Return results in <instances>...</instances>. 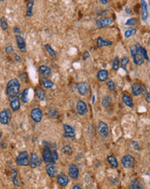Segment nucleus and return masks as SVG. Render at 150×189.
Instances as JSON below:
<instances>
[{
    "label": "nucleus",
    "instance_id": "nucleus-11",
    "mask_svg": "<svg viewBox=\"0 0 150 189\" xmlns=\"http://www.w3.org/2000/svg\"><path fill=\"white\" fill-rule=\"evenodd\" d=\"M113 23V20L111 18H99L96 21V25L97 28H106Z\"/></svg>",
    "mask_w": 150,
    "mask_h": 189
},
{
    "label": "nucleus",
    "instance_id": "nucleus-22",
    "mask_svg": "<svg viewBox=\"0 0 150 189\" xmlns=\"http://www.w3.org/2000/svg\"><path fill=\"white\" fill-rule=\"evenodd\" d=\"M109 77V72L106 70H100L97 74V78L99 82H105Z\"/></svg>",
    "mask_w": 150,
    "mask_h": 189
},
{
    "label": "nucleus",
    "instance_id": "nucleus-55",
    "mask_svg": "<svg viewBox=\"0 0 150 189\" xmlns=\"http://www.w3.org/2000/svg\"><path fill=\"white\" fill-rule=\"evenodd\" d=\"M149 115H150V113H149Z\"/></svg>",
    "mask_w": 150,
    "mask_h": 189
},
{
    "label": "nucleus",
    "instance_id": "nucleus-49",
    "mask_svg": "<svg viewBox=\"0 0 150 189\" xmlns=\"http://www.w3.org/2000/svg\"><path fill=\"white\" fill-rule=\"evenodd\" d=\"M132 145H134V147H135V150H139V145H138V144L136 143V142L133 141V142H132Z\"/></svg>",
    "mask_w": 150,
    "mask_h": 189
},
{
    "label": "nucleus",
    "instance_id": "nucleus-6",
    "mask_svg": "<svg viewBox=\"0 0 150 189\" xmlns=\"http://www.w3.org/2000/svg\"><path fill=\"white\" fill-rule=\"evenodd\" d=\"M76 87H77V90L79 94L82 96H85L89 92L90 85L86 82H79L76 84Z\"/></svg>",
    "mask_w": 150,
    "mask_h": 189
},
{
    "label": "nucleus",
    "instance_id": "nucleus-5",
    "mask_svg": "<svg viewBox=\"0 0 150 189\" xmlns=\"http://www.w3.org/2000/svg\"><path fill=\"white\" fill-rule=\"evenodd\" d=\"M12 114L9 108H5L0 112V123L2 125H8L10 120H11Z\"/></svg>",
    "mask_w": 150,
    "mask_h": 189
},
{
    "label": "nucleus",
    "instance_id": "nucleus-17",
    "mask_svg": "<svg viewBox=\"0 0 150 189\" xmlns=\"http://www.w3.org/2000/svg\"><path fill=\"white\" fill-rule=\"evenodd\" d=\"M64 137L74 138L75 137V130L73 126L69 125H64Z\"/></svg>",
    "mask_w": 150,
    "mask_h": 189
},
{
    "label": "nucleus",
    "instance_id": "nucleus-37",
    "mask_svg": "<svg viewBox=\"0 0 150 189\" xmlns=\"http://www.w3.org/2000/svg\"><path fill=\"white\" fill-rule=\"evenodd\" d=\"M140 52H141V54L142 57L144 58V59H146L147 61H148V60H149V59H148V56H147V53L146 48H144L143 46H140Z\"/></svg>",
    "mask_w": 150,
    "mask_h": 189
},
{
    "label": "nucleus",
    "instance_id": "nucleus-53",
    "mask_svg": "<svg viewBox=\"0 0 150 189\" xmlns=\"http://www.w3.org/2000/svg\"><path fill=\"white\" fill-rule=\"evenodd\" d=\"M126 12H127V13H129L130 11H129V9H126Z\"/></svg>",
    "mask_w": 150,
    "mask_h": 189
},
{
    "label": "nucleus",
    "instance_id": "nucleus-2",
    "mask_svg": "<svg viewBox=\"0 0 150 189\" xmlns=\"http://www.w3.org/2000/svg\"><path fill=\"white\" fill-rule=\"evenodd\" d=\"M130 54L133 58V61L135 65H141L144 62V58L142 57L141 52H140V45L139 44H135L130 46Z\"/></svg>",
    "mask_w": 150,
    "mask_h": 189
},
{
    "label": "nucleus",
    "instance_id": "nucleus-54",
    "mask_svg": "<svg viewBox=\"0 0 150 189\" xmlns=\"http://www.w3.org/2000/svg\"><path fill=\"white\" fill-rule=\"evenodd\" d=\"M148 5H149V6H150V1H148Z\"/></svg>",
    "mask_w": 150,
    "mask_h": 189
},
{
    "label": "nucleus",
    "instance_id": "nucleus-9",
    "mask_svg": "<svg viewBox=\"0 0 150 189\" xmlns=\"http://www.w3.org/2000/svg\"><path fill=\"white\" fill-rule=\"evenodd\" d=\"M42 115H43L42 111L38 108H35L32 109L31 112H30V117L34 120V122H35V123L41 122V120L42 119Z\"/></svg>",
    "mask_w": 150,
    "mask_h": 189
},
{
    "label": "nucleus",
    "instance_id": "nucleus-14",
    "mask_svg": "<svg viewBox=\"0 0 150 189\" xmlns=\"http://www.w3.org/2000/svg\"><path fill=\"white\" fill-rule=\"evenodd\" d=\"M16 41H17V45L20 52L23 54L26 53V43H25L24 39L21 35H16Z\"/></svg>",
    "mask_w": 150,
    "mask_h": 189
},
{
    "label": "nucleus",
    "instance_id": "nucleus-44",
    "mask_svg": "<svg viewBox=\"0 0 150 189\" xmlns=\"http://www.w3.org/2000/svg\"><path fill=\"white\" fill-rule=\"evenodd\" d=\"M14 52V47L11 46V45H9L5 47V53L7 54H11Z\"/></svg>",
    "mask_w": 150,
    "mask_h": 189
},
{
    "label": "nucleus",
    "instance_id": "nucleus-13",
    "mask_svg": "<svg viewBox=\"0 0 150 189\" xmlns=\"http://www.w3.org/2000/svg\"><path fill=\"white\" fill-rule=\"evenodd\" d=\"M42 159L47 163H52V151L49 147H45L42 151Z\"/></svg>",
    "mask_w": 150,
    "mask_h": 189
},
{
    "label": "nucleus",
    "instance_id": "nucleus-35",
    "mask_svg": "<svg viewBox=\"0 0 150 189\" xmlns=\"http://www.w3.org/2000/svg\"><path fill=\"white\" fill-rule=\"evenodd\" d=\"M0 23H1V28L4 31L8 29V23H7L5 17H1V19H0Z\"/></svg>",
    "mask_w": 150,
    "mask_h": 189
},
{
    "label": "nucleus",
    "instance_id": "nucleus-15",
    "mask_svg": "<svg viewBox=\"0 0 150 189\" xmlns=\"http://www.w3.org/2000/svg\"><path fill=\"white\" fill-rule=\"evenodd\" d=\"M88 111V108H87V105L86 103L82 101V100H79L77 103V112L79 115H85Z\"/></svg>",
    "mask_w": 150,
    "mask_h": 189
},
{
    "label": "nucleus",
    "instance_id": "nucleus-32",
    "mask_svg": "<svg viewBox=\"0 0 150 189\" xmlns=\"http://www.w3.org/2000/svg\"><path fill=\"white\" fill-rule=\"evenodd\" d=\"M28 96H29V89H25L22 94H21V101L23 102V103H27L28 102Z\"/></svg>",
    "mask_w": 150,
    "mask_h": 189
},
{
    "label": "nucleus",
    "instance_id": "nucleus-52",
    "mask_svg": "<svg viewBox=\"0 0 150 189\" xmlns=\"http://www.w3.org/2000/svg\"><path fill=\"white\" fill-rule=\"evenodd\" d=\"M100 2H101L103 5H107V4H108V1H107V0H101V1H100Z\"/></svg>",
    "mask_w": 150,
    "mask_h": 189
},
{
    "label": "nucleus",
    "instance_id": "nucleus-45",
    "mask_svg": "<svg viewBox=\"0 0 150 189\" xmlns=\"http://www.w3.org/2000/svg\"><path fill=\"white\" fill-rule=\"evenodd\" d=\"M13 59H14V60L16 61V62H21L22 61V59H21V57L17 54H13Z\"/></svg>",
    "mask_w": 150,
    "mask_h": 189
},
{
    "label": "nucleus",
    "instance_id": "nucleus-21",
    "mask_svg": "<svg viewBox=\"0 0 150 189\" xmlns=\"http://www.w3.org/2000/svg\"><path fill=\"white\" fill-rule=\"evenodd\" d=\"M141 19L142 21H147V17H148V11H147V2L144 0L141 1Z\"/></svg>",
    "mask_w": 150,
    "mask_h": 189
},
{
    "label": "nucleus",
    "instance_id": "nucleus-20",
    "mask_svg": "<svg viewBox=\"0 0 150 189\" xmlns=\"http://www.w3.org/2000/svg\"><path fill=\"white\" fill-rule=\"evenodd\" d=\"M45 169H46V172L47 173V174H48L50 177H51V178L56 176V174H57V169H56V168H55L52 163H47Z\"/></svg>",
    "mask_w": 150,
    "mask_h": 189
},
{
    "label": "nucleus",
    "instance_id": "nucleus-23",
    "mask_svg": "<svg viewBox=\"0 0 150 189\" xmlns=\"http://www.w3.org/2000/svg\"><path fill=\"white\" fill-rule=\"evenodd\" d=\"M35 96H36V98H37L38 101L41 102V101H44V100H45V97H46V96H45V91L43 90L42 88L37 87V88L35 89Z\"/></svg>",
    "mask_w": 150,
    "mask_h": 189
},
{
    "label": "nucleus",
    "instance_id": "nucleus-1",
    "mask_svg": "<svg viewBox=\"0 0 150 189\" xmlns=\"http://www.w3.org/2000/svg\"><path fill=\"white\" fill-rule=\"evenodd\" d=\"M20 82L17 78L11 79L6 85V94L8 96H17L20 92Z\"/></svg>",
    "mask_w": 150,
    "mask_h": 189
},
{
    "label": "nucleus",
    "instance_id": "nucleus-19",
    "mask_svg": "<svg viewBox=\"0 0 150 189\" xmlns=\"http://www.w3.org/2000/svg\"><path fill=\"white\" fill-rule=\"evenodd\" d=\"M69 182V179L67 177V175H66L65 174L61 173L60 174L57 175V183L61 186H66Z\"/></svg>",
    "mask_w": 150,
    "mask_h": 189
},
{
    "label": "nucleus",
    "instance_id": "nucleus-38",
    "mask_svg": "<svg viewBox=\"0 0 150 189\" xmlns=\"http://www.w3.org/2000/svg\"><path fill=\"white\" fill-rule=\"evenodd\" d=\"M17 169H13V174H12V181H13V184L16 186H19V183H18V180L17 178Z\"/></svg>",
    "mask_w": 150,
    "mask_h": 189
},
{
    "label": "nucleus",
    "instance_id": "nucleus-12",
    "mask_svg": "<svg viewBox=\"0 0 150 189\" xmlns=\"http://www.w3.org/2000/svg\"><path fill=\"white\" fill-rule=\"evenodd\" d=\"M29 162H30V167L32 169H35L41 165V160L38 157V156L35 153H31L29 157Z\"/></svg>",
    "mask_w": 150,
    "mask_h": 189
},
{
    "label": "nucleus",
    "instance_id": "nucleus-18",
    "mask_svg": "<svg viewBox=\"0 0 150 189\" xmlns=\"http://www.w3.org/2000/svg\"><path fill=\"white\" fill-rule=\"evenodd\" d=\"M39 73L44 78H48L51 76V69L47 65H41L39 67Z\"/></svg>",
    "mask_w": 150,
    "mask_h": 189
},
{
    "label": "nucleus",
    "instance_id": "nucleus-47",
    "mask_svg": "<svg viewBox=\"0 0 150 189\" xmlns=\"http://www.w3.org/2000/svg\"><path fill=\"white\" fill-rule=\"evenodd\" d=\"M145 99H146V102L147 103H150V92H147L145 94Z\"/></svg>",
    "mask_w": 150,
    "mask_h": 189
},
{
    "label": "nucleus",
    "instance_id": "nucleus-26",
    "mask_svg": "<svg viewBox=\"0 0 150 189\" xmlns=\"http://www.w3.org/2000/svg\"><path fill=\"white\" fill-rule=\"evenodd\" d=\"M122 101H123V102L127 107H129V108H133V106H134L133 100H132V98H131L129 96H128V94H123Z\"/></svg>",
    "mask_w": 150,
    "mask_h": 189
},
{
    "label": "nucleus",
    "instance_id": "nucleus-24",
    "mask_svg": "<svg viewBox=\"0 0 150 189\" xmlns=\"http://www.w3.org/2000/svg\"><path fill=\"white\" fill-rule=\"evenodd\" d=\"M113 43L112 41H110L108 40H105L102 37H98L97 40V47H103V46H111Z\"/></svg>",
    "mask_w": 150,
    "mask_h": 189
},
{
    "label": "nucleus",
    "instance_id": "nucleus-33",
    "mask_svg": "<svg viewBox=\"0 0 150 189\" xmlns=\"http://www.w3.org/2000/svg\"><path fill=\"white\" fill-rule=\"evenodd\" d=\"M136 32H137V29H136V28H129V29H128V30L125 31L124 36H125V38H129V37L135 35V34H136Z\"/></svg>",
    "mask_w": 150,
    "mask_h": 189
},
{
    "label": "nucleus",
    "instance_id": "nucleus-4",
    "mask_svg": "<svg viewBox=\"0 0 150 189\" xmlns=\"http://www.w3.org/2000/svg\"><path fill=\"white\" fill-rule=\"evenodd\" d=\"M131 91H132V94L134 96H138L141 94H147V87L146 85L141 84V83H134L131 87Z\"/></svg>",
    "mask_w": 150,
    "mask_h": 189
},
{
    "label": "nucleus",
    "instance_id": "nucleus-29",
    "mask_svg": "<svg viewBox=\"0 0 150 189\" xmlns=\"http://www.w3.org/2000/svg\"><path fill=\"white\" fill-rule=\"evenodd\" d=\"M129 189H144V187L142 186V185L141 184V182L137 180H133L130 182L129 185Z\"/></svg>",
    "mask_w": 150,
    "mask_h": 189
},
{
    "label": "nucleus",
    "instance_id": "nucleus-27",
    "mask_svg": "<svg viewBox=\"0 0 150 189\" xmlns=\"http://www.w3.org/2000/svg\"><path fill=\"white\" fill-rule=\"evenodd\" d=\"M102 106L104 107V108L105 109H109L111 108V99L109 96H105L102 98Z\"/></svg>",
    "mask_w": 150,
    "mask_h": 189
},
{
    "label": "nucleus",
    "instance_id": "nucleus-43",
    "mask_svg": "<svg viewBox=\"0 0 150 189\" xmlns=\"http://www.w3.org/2000/svg\"><path fill=\"white\" fill-rule=\"evenodd\" d=\"M58 160V153L56 151H52V163H55Z\"/></svg>",
    "mask_w": 150,
    "mask_h": 189
},
{
    "label": "nucleus",
    "instance_id": "nucleus-41",
    "mask_svg": "<svg viewBox=\"0 0 150 189\" xmlns=\"http://www.w3.org/2000/svg\"><path fill=\"white\" fill-rule=\"evenodd\" d=\"M129 59L128 57H123V58L122 59V60H121V65H122V67L123 68L124 71H126V66H127V65L129 64Z\"/></svg>",
    "mask_w": 150,
    "mask_h": 189
},
{
    "label": "nucleus",
    "instance_id": "nucleus-40",
    "mask_svg": "<svg viewBox=\"0 0 150 189\" xmlns=\"http://www.w3.org/2000/svg\"><path fill=\"white\" fill-rule=\"evenodd\" d=\"M61 151H62L64 154H66V155H71V154L73 153V150H72V148H71L69 145L64 146V147L62 148Z\"/></svg>",
    "mask_w": 150,
    "mask_h": 189
},
{
    "label": "nucleus",
    "instance_id": "nucleus-7",
    "mask_svg": "<svg viewBox=\"0 0 150 189\" xmlns=\"http://www.w3.org/2000/svg\"><path fill=\"white\" fill-rule=\"evenodd\" d=\"M97 132L99 133V135L103 137H107L109 136L110 131H109V127L108 125L103 121L99 122L97 125Z\"/></svg>",
    "mask_w": 150,
    "mask_h": 189
},
{
    "label": "nucleus",
    "instance_id": "nucleus-25",
    "mask_svg": "<svg viewBox=\"0 0 150 189\" xmlns=\"http://www.w3.org/2000/svg\"><path fill=\"white\" fill-rule=\"evenodd\" d=\"M41 85L45 89H52L53 87H55V83L52 82L51 80H49L48 78L41 77Z\"/></svg>",
    "mask_w": 150,
    "mask_h": 189
},
{
    "label": "nucleus",
    "instance_id": "nucleus-34",
    "mask_svg": "<svg viewBox=\"0 0 150 189\" xmlns=\"http://www.w3.org/2000/svg\"><path fill=\"white\" fill-rule=\"evenodd\" d=\"M137 23H138V19L136 17H132V18H129L126 21L125 25L126 26H134V25H136Z\"/></svg>",
    "mask_w": 150,
    "mask_h": 189
},
{
    "label": "nucleus",
    "instance_id": "nucleus-16",
    "mask_svg": "<svg viewBox=\"0 0 150 189\" xmlns=\"http://www.w3.org/2000/svg\"><path fill=\"white\" fill-rule=\"evenodd\" d=\"M79 169L75 164H71L68 168V174L73 180H77L79 178Z\"/></svg>",
    "mask_w": 150,
    "mask_h": 189
},
{
    "label": "nucleus",
    "instance_id": "nucleus-30",
    "mask_svg": "<svg viewBox=\"0 0 150 189\" xmlns=\"http://www.w3.org/2000/svg\"><path fill=\"white\" fill-rule=\"evenodd\" d=\"M107 162H108V163H109L112 168H114V169H117V168L118 167V162H117V158L114 157L113 156L108 157H107Z\"/></svg>",
    "mask_w": 150,
    "mask_h": 189
},
{
    "label": "nucleus",
    "instance_id": "nucleus-46",
    "mask_svg": "<svg viewBox=\"0 0 150 189\" xmlns=\"http://www.w3.org/2000/svg\"><path fill=\"white\" fill-rule=\"evenodd\" d=\"M89 57H90L89 52H87V51L84 52V54H83V59H84V60H86L87 59H89Z\"/></svg>",
    "mask_w": 150,
    "mask_h": 189
},
{
    "label": "nucleus",
    "instance_id": "nucleus-28",
    "mask_svg": "<svg viewBox=\"0 0 150 189\" xmlns=\"http://www.w3.org/2000/svg\"><path fill=\"white\" fill-rule=\"evenodd\" d=\"M34 4L35 2L33 0H30V1H28L26 4V7H27V11H26V17H31L33 16V7H34Z\"/></svg>",
    "mask_w": 150,
    "mask_h": 189
},
{
    "label": "nucleus",
    "instance_id": "nucleus-10",
    "mask_svg": "<svg viewBox=\"0 0 150 189\" xmlns=\"http://www.w3.org/2000/svg\"><path fill=\"white\" fill-rule=\"evenodd\" d=\"M8 99H9V102H10V106H11V108L13 110V111H17L20 109V101H19V98L17 96H8Z\"/></svg>",
    "mask_w": 150,
    "mask_h": 189
},
{
    "label": "nucleus",
    "instance_id": "nucleus-39",
    "mask_svg": "<svg viewBox=\"0 0 150 189\" xmlns=\"http://www.w3.org/2000/svg\"><path fill=\"white\" fill-rule=\"evenodd\" d=\"M112 68L114 71H117L119 69V58L116 57L115 59L112 62Z\"/></svg>",
    "mask_w": 150,
    "mask_h": 189
},
{
    "label": "nucleus",
    "instance_id": "nucleus-31",
    "mask_svg": "<svg viewBox=\"0 0 150 189\" xmlns=\"http://www.w3.org/2000/svg\"><path fill=\"white\" fill-rule=\"evenodd\" d=\"M45 48H46V50L47 51L48 54L51 56L52 58H54V59H56V58H57V54H56V52L52 48L51 46H50L49 44H46V45H45Z\"/></svg>",
    "mask_w": 150,
    "mask_h": 189
},
{
    "label": "nucleus",
    "instance_id": "nucleus-42",
    "mask_svg": "<svg viewBox=\"0 0 150 189\" xmlns=\"http://www.w3.org/2000/svg\"><path fill=\"white\" fill-rule=\"evenodd\" d=\"M48 115L51 118H56L57 115H58V112L55 108H50L49 111H48Z\"/></svg>",
    "mask_w": 150,
    "mask_h": 189
},
{
    "label": "nucleus",
    "instance_id": "nucleus-36",
    "mask_svg": "<svg viewBox=\"0 0 150 189\" xmlns=\"http://www.w3.org/2000/svg\"><path fill=\"white\" fill-rule=\"evenodd\" d=\"M106 85H107L108 89H109L111 91H114V90L116 89V84H115V83H114L112 80H111V79H109V80L107 81Z\"/></svg>",
    "mask_w": 150,
    "mask_h": 189
},
{
    "label": "nucleus",
    "instance_id": "nucleus-48",
    "mask_svg": "<svg viewBox=\"0 0 150 189\" xmlns=\"http://www.w3.org/2000/svg\"><path fill=\"white\" fill-rule=\"evenodd\" d=\"M13 32L16 33V34L20 33V28H19L18 26H15V27L13 28Z\"/></svg>",
    "mask_w": 150,
    "mask_h": 189
},
{
    "label": "nucleus",
    "instance_id": "nucleus-51",
    "mask_svg": "<svg viewBox=\"0 0 150 189\" xmlns=\"http://www.w3.org/2000/svg\"><path fill=\"white\" fill-rule=\"evenodd\" d=\"M73 189H82L79 185H74L73 186Z\"/></svg>",
    "mask_w": 150,
    "mask_h": 189
},
{
    "label": "nucleus",
    "instance_id": "nucleus-50",
    "mask_svg": "<svg viewBox=\"0 0 150 189\" xmlns=\"http://www.w3.org/2000/svg\"><path fill=\"white\" fill-rule=\"evenodd\" d=\"M0 145H1L2 149H5V148H6V146H7V145H6V144L5 143L4 141H2L1 143H0Z\"/></svg>",
    "mask_w": 150,
    "mask_h": 189
},
{
    "label": "nucleus",
    "instance_id": "nucleus-8",
    "mask_svg": "<svg viewBox=\"0 0 150 189\" xmlns=\"http://www.w3.org/2000/svg\"><path fill=\"white\" fill-rule=\"evenodd\" d=\"M121 162H122L123 166L125 169H131V168L134 167L135 161V158H134L132 156H130V155H126V156H124V157L122 158Z\"/></svg>",
    "mask_w": 150,
    "mask_h": 189
},
{
    "label": "nucleus",
    "instance_id": "nucleus-3",
    "mask_svg": "<svg viewBox=\"0 0 150 189\" xmlns=\"http://www.w3.org/2000/svg\"><path fill=\"white\" fill-rule=\"evenodd\" d=\"M16 163L17 166H21V167H26L30 164L29 154L26 151H23L19 152L18 156L16 158Z\"/></svg>",
    "mask_w": 150,
    "mask_h": 189
}]
</instances>
